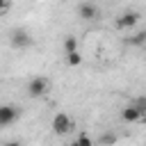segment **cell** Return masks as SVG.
<instances>
[{
    "label": "cell",
    "mask_w": 146,
    "mask_h": 146,
    "mask_svg": "<svg viewBox=\"0 0 146 146\" xmlns=\"http://www.w3.org/2000/svg\"><path fill=\"white\" fill-rule=\"evenodd\" d=\"M9 43H11L14 48H18V50H25V48H30V46H32V36H30V32H27V30L16 27V30L11 32V36H9Z\"/></svg>",
    "instance_id": "obj_1"
},
{
    "label": "cell",
    "mask_w": 146,
    "mask_h": 146,
    "mask_svg": "<svg viewBox=\"0 0 146 146\" xmlns=\"http://www.w3.org/2000/svg\"><path fill=\"white\" fill-rule=\"evenodd\" d=\"M48 80L46 78H41V75H36V78H32L30 82H27V96L30 98H39V96H46L48 94Z\"/></svg>",
    "instance_id": "obj_2"
},
{
    "label": "cell",
    "mask_w": 146,
    "mask_h": 146,
    "mask_svg": "<svg viewBox=\"0 0 146 146\" xmlns=\"http://www.w3.org/2000/svg\"><path fill=\"white\" fill-rule=\"evenodd\" d=\"M52 130H55V135H66L71 128H73V121H71V116L68 114H64V112H59V114H55L52 116Z\"/></svg>",
    "instance_id": "obj_3"
},
{
    "label": "cell",
    "mask_w": 146,
    "mask_h": 146,
    "mask_svg": "<svg viewBox=\"0 0 146 146\" xmlns=\"http://www.w3.org/2000/svg\"><path fill=\"white\" fill-rule=\"evenodd\" d=\"M139 21H141V14H139V11H123V14L116 18V27H119V30H130V27H135Z\"/></svg>",
    "instance_id": "obj_4"
},
{
    "label": "cell",
    "mask_w": 146,
    "mask_h": 146,
    "mask_svg": "<svg viewBox=\"0 0 146 146\" xmlns=\"http://www.w3.org/2000/svg\"><path fill=\"white\" fill-rule=\"evenodd\" d=\"M78 14H80V18L82 21H98V7L94 5V2H82L80 7H78Z\"/></svg>",
    "instance_id": "obj_5"
},
{
    "label": "cell",
    "mask_w": 146,
    "mask_h": 146,
    "mask_svg": "<svg viewBox=\"0 0 146 146\" xmlns=\"http://www.w3.org/2000/svg\"><path fill=\"white\" fill-rule=\"evenodd\" d=\"M18 119V107L14 105H0V125H9Z\"/></svg>",
    "instance_id": "obj_6"
},
{
    "label": "cell",
    "mask_w": 146,
    "mask_h": 146,
    "mask_svg": "<svg viewBox=\"0 0 146 146\" xmlns=\"http://www.w3.org/2000/svg\"><path fill=\"white\" fill-rule=\"evenodd\" d=\"M121 119H123L125 123H135V121H141V119H144V112H141V110H137L135 105H128V107H123Z\"/></svg>",
    "instance_id": "obj_7"
},
{
    "label": "cell",
    "mask_w": 146,
    "mask_h": 146,
    "mask_svg": "<svg viewBox=\"0 0 146 146\" xmlns=\"http://www.w3.org/2000/svg\"><path fill=\"white\" fill-rule=\"evenodd\" d=\"M66 64H68V66H80V64H82V55H80V50L66 52Z\"/></svg>",
    "instance_id": "obj_8"
},
{
    "label": "cell",
    "mask_w": 146,
    "mask_h": 146,
    "mask_svg": "<svg viewBox=\"0 0 146 146\" xmlns=\"http://www.w3.org/2000/svg\"><path fill=\"white\" fill-rule=\"evenodd\" d=\"M128 43H130V46H139V48H141V46L146 43V32H144V30H139L135 36H130V39H128Z\"/></svg>",
    "instance_id": "obj_9"
},
{
    "label": "cell",
    "mask_w": 146,
    "mask_h": 146,
    "mask_svg": "<svg viewBox=\"0 0 146 146\" xmlns=\"http://www.w3.org/2000/svg\"><path fill=\"white\" fill-rule=\"evenodd\" d=\"M73 50H78V39L73 34H68V36H64V52H73Z\"/></svg>",
    "instance_id": "obj_10"
},
{
    "label": "cell",
    "mask_w": 146,
    "mask_h": 146,
    "mask_svg": "<svg viewBox=\"0 0 146 146\" xmlns=\"http://www.w3.org/2000/svg\"><path fill=\"white\" fill-rule=\"evenodd\" d=\"M114 144H116V135L114 132H105L100 137V146H114Z\"/></svg>",
    "instance_id": "obj_11"
},
{
    "label": "cell",
    "mask_w": 146,
    "mask_h": 146,
    "mask_svg": "<svg viewBox=\"0 0 146 146\" xmlns=\"http://www.w3.org/2000/svg\"><path fill=\"white\" fill-rule=\"evenodd\" d=\"M75 141H78L80 146H94V141H91V137H89V135H80Z\"/></svg>",
    "instance_id": "obj_12"
},
{
    "label": "cell",
    "mask_w": 146,
    "mask_h": 146,
    "mask_svg": "<svg viewBox=\"0 0 146 146\" xmlns=\"http://www.w3.org/2000/svg\"><path fill=\"white\" fill-rule=\"evenodd\" d=\"M9 7V0H0V11H5Z\"/></svg>",
    "instance_id": "obj_13"
},
{
    "label": "cell",
    "mask_w": 146,
    "mask_h": 146,
    "mask_svg": "<svg viewBox=\"0 0 146 146\" xmlns=\"http://www.w3.org/2000/svg\"><path fill=\"white\" fill-rule=\"evenodd\" d=\"M5 146H21V144H18V141H7Z\"/></svg>",
    "instance_id": "obj_14"
},
{
    "label": "cell",
    "mask_w": 146,
    "mask_h": 146,
    "mask_svg": "<svg viewBox=\"0 0 146 146\" xmlns=\"http://www.w3.org/2000/svg\"><path fill=\"white\" fill-rule=\"evenodd\" d=\"M68 146H80V144H78V141H73V144H68Z\"/></svg>",
    "instance_id": "obj_15"
}]
</instances>
